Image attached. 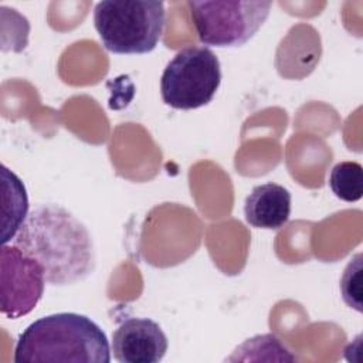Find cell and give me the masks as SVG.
<instances>
[{"instance_id":"6da1fadb","label":"cell","mask_w":363,"mask_h":363,"mask_svg":"<svg viewBox=\"0 0 363 363\" xmlns=\"http://www.w3.org/2000/svg\"><path fill=\"white\" fill-rule=\"evenodd\" d=\"M13 244L41 265L51 285H72L95 268V248L88 228L60 204L35 207Z\"/></svg>"},{"instance_id":"277c9868","label":"cell","mask_w":363,"mask_h":363,"mask_svg":"<svg viewBox=\"0 0 363 363\" xmlns=\"http://www.w3.org/2000/svg\"><path fill=\"white\" fill-rule=\"evenodd\" d=\"M221 84L217 55L204 45L182 48L166 65L160 78V94L174 109H197L207 105Z\"/></svg>"},{"instance_id":"30bf717a","label":"cell","mask_w":363,"mask_h":363,"mask_svg":"<svg viewBox=\"0 0 363 363\" xmlns=\"http://www.w3.org/2000/svg\"><path fill=\"white\" fill-rule=\"evenodd\" d=\"M332 193L343 201H357L363 196V167L357 162H339L329 174Z\"/></svg>"},{"instance_id":"9c48e42d","label":"cell","mask_w":363,"mask_h":363,"mask_svg":"<svg viewBox=\"0 0 363 363\" xmlns=\"http://www.w3.org/2000/svg\"><path fill=\"white\" fill-rule=\"evenodd\" d=\"M1 242L14 240L28 213V197L20 177L1 164Z\"/></svg>"},{"instance_id":"52a82bcc","label":"cell","mask_w":363,"mask_h":363,"mask_svg":"<svg viewBox=\"0 0 363 363\" xmlns=\"http://www.w3.org/2000/svg\"><path fill=\"white\" fill-rule=\"evenodd\" d=\"M167 347L166 333L149 318H128L112 335L113 357L121 363H157Z\"/></svg>"},{"instance_id":"3957f363","label":"cell","mask_w":363,"mask_h":363,"mask_svg":"<svg viewBox=\"0 0 363 363\" xmlns=\"http://www.w3.org/2000/svg\"><path fill=\"white\" fill-rule=\"evenodd\" d=\"M166 23L162 1L108 0L94 9V26L104 47L115 54H146L157 45Z\"/></svg>"},{"instance_id":"5b68a950","label":"cell","mask_w":363,"mask_h":363,"mask_svg":"<svg viewBox=\"0 0 363 363\" xmlns=\"http://www.w3.org/2000/svg\"><path fill=\"white\" fill-rule=\"evenodd\" d=\"M199 40L206 45L240 47L251 40L269 16L271 1H187Z\"/></svg>"},{"instance_id":"8fae6325","label":"cell","mask_w":363,"mask_h":363,"mask_svg":"<svg viewBox=\"0 0 363 363\" xmlns=\"http://www.w3.org/2000/svg\"><path fill=\"white\" fill-rule=\"evenodd\" d=\"M362 254H356L349 264L346 265L343 275L340 278V292L342 298L347 306L356 309L357 312L363 311L362 296H363V286H362Z\"/></svg>"},{"instance_id":"8992f818","label":"cell","mask_w":363,"mask_h":363,"mask_svg":"<svg viewBox=\"0 0 363 363\" xmlns=\"http://www.w3.org/2000/svg\"><path fill=\"white\" fill-rule=\"evenodd\" d=\"M45 277L41 265L14 244L0 251V311L6 318L17 319L30 313L44 292Z\"/></svg>"},{"instance_id":"ba28073f","label":"cell","mask_w":363,"mask_h":363,"mask_svg":"<svg viewBox=\"0 0 363 363\" xmlns=\"http://www.w3.org/2000/svg\"><path fill=\"white\" fill-rule=\"evenodd\" d=\"M291 193L281 184L268 182L255 186L244 201L245 221L255 228L277 230L291 216Z\"/></svg>"},{"instance_id":"7a4b0ae2","label":"cell","mask_w":363,"mask_h":363,"mask_svg":"<svg viewBox=\"0 0 363 363\" xmlns=\"http://www.w3.org/2000/svg\"><path fill=\"white\" fill-rule=\"evenodd\" d=\"M16 363H109L105 332L88 316L61 312L30 323L18 336Z\"/></svg>"}]
</instances>
